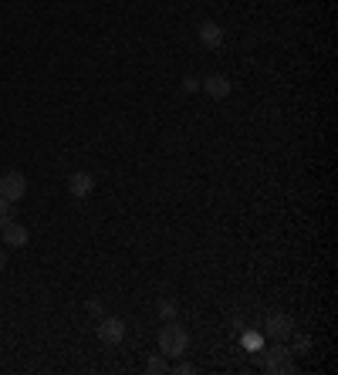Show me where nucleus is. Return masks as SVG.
<instances>
[{
    "label": "nucleus",
    "mask_w": 338,
    "mask_h": 375,
    "mask_svg": "<svg viewBox=\"0 0 338 375\" xmlns=\"http://www.w3.org/2000/svg\"><path fill=\"white\" fill-rule=\"evenodd\" d=\"M68 190H71V197H88L92 190H95V176L92 173H71L68 176Z\"/></svg>",
    "instance_id": "obj_8"
},
{
    "label": "nucleus",
    "mask_w": 338,
    "mask_h": 375,
    "mask_svg": "<svg viewBox=\"0 0 338 375\" xmlns=\"http://www.w3.org/2000/svg\"><path fill=\"white\" fill-rule=\"evenodd\" d=\"M264 372L271 375H285V372H294V362H291V351L285 345H274V349L264 351Z\"/></svg>",
    "instance_id": "obj_2"
},
{
    "label": "nucleus",
    "mask_w": 338,
    "mask_h": 375,
    "mask_svg": "<svg viewBox=\"0 0 338 375\" xmlns=\"http://www.w3.org/2000/svg\"><path fill=\"white\" fill-rule=\"evenodd\" d=\"M0 240H3L7 247H27L31 233H27V226H21L17 220H7V224L0 226Z\"/></svg>",
    "instance_id": "obj_5"
},
{
    "label": "nucleus",
    "mask_w": 338,
    "mask_h": 375,
    "mask_svg": "<svg viewBox=\"0 0 338 375\" xmlns=\"http://www.w3.org/2000/svg\"><path fill=\"white\" fill-rule=\"evenodd\" d=\"M173 372H180V375H189V372H193V365H189V362H180V365H173Z\"/></svg>",
    "instance_id": "obj_14"
},
{
    "label": "nucleus",
    "mask_w": 338,
    "mask_h": 375,
    "mask_svg": "<svg viewBox=\"0 0 338 375\" xmlns=\"http://www.w3.org/2000/svg\"><path fill=\"white\" fill-rule=\"evenodd\" d=\"M189 349V335H186V328L176 325V322H166L162 331H159V351L162 355H183V351Z\"/></svg>",
    "instance_id": "obj_1"
},
{
    "label": "nucleus",
    "mask_w": 338,
    "mask_h": 375,
    "mask_svg": "<svg viewBox=\"0 0 338 375\" xmlns=\"http://www.w3.org/2000/svg\"><path fill=\"white\" fill-rule=\"evenodd\" d=\"M126 338V322L122 318H102L99 322V342L102 345H119Z\"/></svg>",
    "instance_id": "obj_4"
},
{
    "label": "nucleus",
    "mask_w": 338,
    "mask_h": 375,
    "mask_svg": "<svg viewBox=\"0 0 338 375\" xmlns=\"http://www.w3.org/2000/svg\"><path fill=\"white\" fill-rule=\"evenodd\" d=\"M24 193H27V179H24V173L10 169V173L0 176V197H3L7 203L24 200Z\"/></svg>",
    "instance_id": "obj_3"
},
{
    "label": "nucleus",
    "mask_w": 338,
    "mask_h": 375,
    "mask_svg": "<svg viewBox=\"0 0 338 375\" xmlns=\"http://www.w3.org/2000/svg\"><path fill=\"white\" fill-rule=\"evenodd\" d=\"M244 345H247V349H257L260 338H257V335H244Z\"/></svg>",
    "instance_id": "obj_15"
},
{
    "label": "nucleus",
    "mask_w": 338,
    "mask_h": 375,
    "mask_svg": "<svg viewBox=\"0 0 338 375\" xmlns=\"http://www.w3.org/2000/svg\"><path fill=\"white\" fill-rule=\"evenodd\" d=\"M176 311H180V304H176L173 298H162L156 304V315L162 318V322H176Z\"/></svg>",
    "instance_id": "obj_10"
},
{
    "label": "nucleus",
    "mask_w": 338,
    "mask_h": 375,
    "mask_svg": "<svg viewBox=\"0 0 338 375\" xmlns=\"http://www.w3.org/2000/svg\"><path fill=\"white\" fill-rule=\"evenodd\" d=\"M3 267H7V257H3V253H0V271H3Z\"/></svg>",
    "instance_id": "obj_16"
},
{
    "label": "nucleus",
    "mask_w": 338,
    "mask_h": 375,
    "mask_svg": "<svg viewBox=\"0 0 338 375\" xmlns=\"http://www.w3.org/2000/svg\"><path fill=\"white\" fill-rule=\"evenodd\" d=\"M10 206H14V203H7L0 197V226L7 224V220H14V210H10Z\"/></svg>",
    "instance_id": "obj_12"
},
{
    "label": "nucleus",
    "mask_w": 338,
    "mask_h": 375,
    "mask_svg": "<svg viewBox=\"0 0 338 375\" xmlns=\"http://www.w3.org/2000/svg\"><path fill=\"white\" fill-rule=\"evenodd\" d=\"M183 88H186V92H196L200 81H196V78H183Z\"/></svg>",
    "instance_id": "obj_13"
},
{
    "label": "nucleus",
    "mask_w": 338,
    "mask_h": 375,
    "mask_svg": "<svg viewBox=\"0 0 338 375\" xmlns=\"http://www.w3.org/2000/svg\"><path fill=\"white\" fill-rule=\"evenodd\" d=\"M146 372H153V375H162V372H169V365H166V362H162L159 355H153V358H149V365H146Z\"/></svg>",
    "instance_id": "obj_11"
},
{
    "label": "nucleus",
    "mask_w": 338,
    "mask_h": 375,
    "mask_svg": "<svg viewBox=\"0 0 338 375\" xmlns=\"http://www.w3.org/2000/svg\"><path fill=\"white\" fill-rule=\"evenodd\" d=\"M200 41L207 44V48H220L223 44V27L207 21V24H200Z\"/></svg>",
    "instance_id": "obj_9"
},
{
    "label": "nucleus",
    "mask_w": 338,
    "mask_h": 375,
    "mask_svg": "<svg viewBox=\"0 0 338 375\" xmlns=\"http://www.w3.org/2000/svg\"><path fill=\"white\" fill-rule=\"evenodd\" d=\"M264 331L271 335V338H287L291 331H294V322H291V315H271L267 322H264Z\"/></svg>",
    "instance_id": "obj_6"
},
{
    "label": "nucleus",
    "mask_w": 338,
    "mask_h": 375,
    "mask_svg": "<svg viewBox=\"0 0 338 375\" xmlns=\"http://www.w3.org/2000/svg\"><path fill=\"white\" fill-rule=\"evenodd\" d=\"M230 88H234V85H230V78L227 75H207L203 78V92H207L210 99H227Z\"/></svg>",
    "instance_id": "obj_7"
}]
</instances>
